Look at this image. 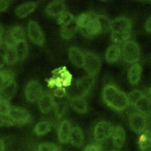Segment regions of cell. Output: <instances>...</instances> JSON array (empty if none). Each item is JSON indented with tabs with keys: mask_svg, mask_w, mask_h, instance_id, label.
I'll use <instances>...</instances> for the list:
<instances>
[{
	"mask_svg": "<svg viewBox=\"0 0 151 151\" xmlns=\"http://www.w3.org/2000/svg\"><path fill=\"white\" fill-rule=\"evenodd\" d=\"M102 96L106 104L117 111H123L129 105L127 96L114 85L109 84L105 86Z\"/></svg>",
	"mask_w": 151,
	"mask_h": 151,
	"instance_id": "6da1fadb",
	"label": "cell"
},
{
	"mask_svg": "<svg viewBox=\"0 0 151 151\" xmlns=\"http://www.w3.org/2000/svg\"><path fill=\"white\" fill-rule=\"evenodd\" d=\"M78 29L88 37H93L102 32V27L98 15L92 12L81 14L76 18Z\"/></svg>",
	"mask_w": 151,
	"mask_h": 151,
	"instance_id": "7a4b0ae2",
	"label": "cell"
},
{
	"mask_svg": "<svg viewBox=\"0 0 151 151\" xmlns=\"http://www.w3.org/2000/svg\"><path fill=\"white\" fill-rule=\"evenodd\" d=\"M122 52L124 60L129 64L136 63L140 58V48L133 40H128L124 42Z\"/></svg>",
	"mask_w": 151,
	"mask_h": 151,
	"instance_id": "3957f363",
	"label": "cell"
},
{
	"mask_svg": "<svg viewBox=\"0 0 151 151\" xmlns=\"http://www.w3.org/2000/svg\"><path fill=\"white\" fill-rule=\"evenodd\" d=\"M13 125L22 126L27 124L31 121V116L29 112L25 109L16 107L11 106L10 112L8 116Z\"/></svg>",
	"mask_w": 151,
	"mask_h": 151,
	"instance_id": "277c9868",
	"label": "cell"
},
{
	"mask_svg": "<svg viewBox=\"0 0 151 151\" xmlns=\"http://www.w3.org/2000/svg\"><path fill=\"white\" fill-rule=\"evenodd\" d=\"M94 83V77L89 75L78 80L73 88V92L76 93L74 97H82L84 98L90 93Z\"/></svg>",
	"mask_w": 151,
	"mask_h": 151,
	"instance_id": "5b68a950",
	"label": "cell"
},
{
	"mask_svg": "<svg viewBox=\"0 0 151 151\" xmlns=\"http://www.w3.org/2000/svg\"><path fill=\"white\" fill-rule=\"evenodd\" d=\"M84 54V68L88 75L94 77L101 67L100 57L93 52H86Z\"/></svg>",
	"mask_w": 151,
	"mask_h": 151,
	"instance_id": "8992f818",
	"label": "cell"
},
{
	"mask_svg": "<svg viewBox=\"0 0 151 151\" xmlns=\"http://www.w3.org/2000/svg\"><path fill=\"white\" fill-rule=\"evenodd\" d=\"M114 127L113 124L106 120H101L97 123L94 129V137L97 142L108 139L112 136Z\"/></svg>",
	"mask_w": 151,
	"mask_h": 151,
	"instance_id": "52a82bcc",
	"label": "cell"
},
{
	"mask_svg": "<svg viewBox=\"0 0 151 151\" xmlns=\"http://www.w3.org/2000/svg\"><path fill=\"white\" fill-rule=\"evenodd\" d=\"M129 123L133 131L141 133L146 130L147 127L146 117L139 112H133L129 116Z\"/></svg>",
	"mask_w": 151,
	"mask_h": 151,
	"instance_id": "ba28073f",
	"label": "cell"
},
{
	"mask_svg": "<svg viewBox=\"0 0 151 151\" xmlns=\"http://www.w3.org/2000/svg\"><path fill=\"white\" fill-rule=\"evenodd\" d=\"M24 93L28 101L31 102L38 101L43 93L42 88L38 81L31 80L27 84Z\"/></svg>",
	"mask_w": 151,
	"mask_h": 151,
	"instance_id": "9c48e42d",
	"label": "cell"
},
{
	"mask_svg": "<svg viewBox=\"0 0 151 151\" xmlns=\"http://www.w3.org/2000/svg\"><path fill=\"white\" fill-rule=\"evenodd\" d=\"M28 34L31 40L38 45H42L44 42V34L37 22L31 21L28 25Z\"/></svg>",
	"mask_w": 151,
	"mask_h": 151,
	"instance_id": "30bf717a",
	"label": "cell"
},
{
	"mask_svg": "<svg viewBox=\"0 0 151 151\" xmlns=\"http://www.w3.org/2000/svg\"><path fill=\"white\" fill-rule=\"evenodd\" d=\"M133 106L135 107L137 112L146 117L151 115V99L143 93L134 102Z\"/></svg>",
	"mask_w": 151,
	"mask_h": 151,
	"instance_id": "8fae6325",
	"label": "cell"
},
{
	"mask_svg": "<svg viewBox=\"0 0 151 151\" xmlns=\"http://www.w3.org/2000/svg\"><path fill=\"white\" fill-rule=\"evenodd\" d=\"M55 100L52 96L48 92L43 93L38 100V106L43 113H47L54 107Z\"/></svg>",
	"mask_w": 151,
	"mask_h": 151,
	"instance_id": "7c38bea8",
	"label": "cell"
},
{
	"mask_svg": "<svg viewBox=\"0 0 151 151\" xmlns=\"http://www.w3.org/2000/svg\"><path fill=\"white\" fill-rule=\"evenodd\" d=\"M65 5L63 1H53L50 2L46 8V14L51 17H58L65 12Z\"/></svg>",
	"mask_w": 151,
	"mask_h": 151,
	"instance_id": "4fadbf2b",
	"label": "cell"
},
{
	"mask_svg": "<svg viewBox=\"0 0 151 151\" xmlns=\"http://www.w3.org/2000/svg\"><path fill=\"white\" fill-rule=\"evenodd\" d=\"M132 24L130 21L125 17H117L110 22V28L112 32L130 31Z\"/></svg>",
	"mask_w": 151,
	"mask_h": 151,
	"instance_id": "5bb4252c",
	"label": "cell"
},
{
	"mask_svg": "<svg viewBox=\"0 0 151 151\" xmlns=\"http://www.w3.org/2000/svg\"><path fill=\"white\" fill-rule=\"evenodd\" d=\"M71 129V123L68 120H64L60 123L57 132L58 139L60 143H67L70 142Z\"/></svg>",
	"mask_w": 151,
	"mask_h": 151,
	"instance_id": "9a60e30c",
	"label": "cell"
},
{
	"mask_svg": "<svg viewBox=\"0 0 151 151\" xmlns=\"http://www.w3.org/2000/svg\"><path fill=\"white\" fill-rule=\"evenodd\" d=\"M112 143L114 147L119 149L122 148L125 142L126 132L121 126H117L114 128L112 134Z\"/></svg>",
	"mask_w": 151,
	"mask_h": 151,
	"instance_id": "2e32d148",
	"label": "cell"
},
{
	"mask_svg": "<svg viewBox=\"0 0 151 151\" xmlns=\"http://www.w3.org/2000/svg\"><path fill=\"white\" fill-rule=\"evenodd\" d=\"M68 56L70 60L73 65L77 67L84 65V54L77 47H72L69 49Z\"/></svg>",
	"mask_w": 151,
	"mask_h": 151,
	"instance_id": "e0dca14e",
	"label": "cell"
},
{
	"mask_svg": "<svg viewBox=\"0 0 151 151\" xmlns=\"http://www.w3.org/2000/svg\"><path fill=\"white\" fill-rule=\"evenodd\" d=\"M78 29L76 18L70 23L61 27V35L64 40L71 39L76 34Z\"/></svg>",
	"mask_w": 151,
	"mask_h": 151,
	"instance_id": "ac0fdd59",
	"label": "cell"
},
{
	"mask_svg": "<svg viewBox=\"0 0 151 151\" xmlns=\"http://www.w3.org/2000/svg\"><path fill=\"white\" fill-rule=\"evenodd\" d=\"M35 2H28L19 5L15 9V14L19 18H25L31 14L37 7Z\"/></svg>",
	"mask_w": 151,
	"mask_h": 151,
	"instance_id": "d6986e66",
	"label": "cell"
},
{
	"mask_svg": "<svg viewBox=\"0 0 151 151\" xmlns=\"http://www.w3.org/2000/svg\"><path fill=\"white\" fill-rule=\"evenodd\" d=\"M141 65L137 63L133 64L129 68L127 73V77L132 85H136L139 83L141 77Z\"/></svg>",
	"mask_w": 151,
	"mask_h": 151,
	"instance_id": "ffe728a7",
	"label": "cell"
},
{
	"mask_svg": "<svg viewBox=\"0 0 151 151\" xmlns=\"http://www.w3.org/2000/svg\"><path fill=\"white\" fill-rule=\"evenodd\" d=\"M17 86L15 80H13L6 84L0 90V99L9 101L14 96L17 92Z\"/></svg>",
	"mask_w": 151,
	"mask_h": 151,
	"instance_id": "44dd1931",
	"label": "cell"
},
{
	"mask_svg": "<svg viewBox=\"0 0 151 151\" xmlns=\"http://www.w3.org/2000/svg\"><path fill=\"white\" fill-rule=\"evenodd\" d=\"M121 54V50L119 45L112 44L110 45L105 54V60L109 63H116L119 58Z\"/></svg>",
	"mask_w": 151,
	"mask_h": 151,
	"instance_id": "7402d4cb",
	"label": "cell"
},
{
	"mask_svg": "<svg viewBox=\"0 0 151 151\" xmlns=\"http://www.w3.org/2000/svg\"><path fill=\"white\" fill-rule=\"evenodd\" d=\"M84 142V135L81 129L75 126L72 128L70 137V142L75 147H80Z\"/></svg>",
	"mask_w": 151,
	"mask_h": 151,
	"instance_id": "603a6c76",
	"label": "cell"
},
{
	"mask_svg": "<svg viewBox=\"0 0 151 151\" xmlns=\"http://www.w3.org/2000/svg\"><path fill=\"white\" fill-rule=\"evenodd\" d=\"M70 104L72 108L79 113H84L87 111V104L84 97H75L71 98Z\"/></svg>",
	"mask_w": 151,
	"mask_h": 151,
	"instance_id": "cb8c5ba5",
	"label": "cell"
},
{
	"mask_svg": "<svg viewBox=\"0 0 151 151\" xmlns=\"http://www.w3.org/2000/svg\"><path fill=\"white\" fill-rule=\"evenodd\" d=\"M138 145L142 150H146L151 147V132L146 130L140 133Z\"/></svg>",
	"mask_w": 151,
	"mask_h": 151,
	"instance_id": "d4e9b609",
	"label": "cell"
},
{
	"mask_svg": "<svg viewBox=\"0 0 151 151\" xmlns=\"http://www.w3.org/2000/svg\"><path fill=\"white\" fill-rule=\"evenodd\" d=\"M9 35L15 42V45L17 42L25 40V35L23 28L19 26H15L9 31Z\"/></svg>",
	"mask_w": 151,
	"mask_h": 151,
	"instance_id": "484cf974",
	"label": "cell"
},
{
	"mask_svg": "<svg viewBox=\"0 0 151 151\" xmlns=\"http://www.w3.org/2000/svg\"><path fill=\"white\" fill-rule=\"evenodd\" d=\"M15 48L17 53L18 61H23L28 55V46L26 40L21 41L16 44Z\"/></svg>",
	"mask_w": 151,
	"mask_h": 151,
	"instance_id": "4316f807",
	"label": "cell"
},
{
	"mask_svg": "<svg viewBox=\"0 0 151 151\" xmlns=\"http://www.w3.org/2000/svg\"><path fill=\"white\" fill-rule=\"evenodd\" d=\"M4 55L6 63L9 64H13L18 61V58L15 46L5 45Z\"/></svg>",
	"mask_w": 151,
	"mask_h": 151,
	"instance_id": "83f0119b",
	"label": "cell"
},
{
	"mask_svg": "<svg viewBox=\"0 0 151 151\" xmlns=\"http://www.w3.org/2000/svg\"><path fill=\"white\" fill-rule=\"evenodd\" d=\"M130 35V31H124L112 32L111 37L113 42L116 43H122L127 41Z\"/></svg>",
	"mask_w": 151,
	"mask_h": 151,
	"instance_id": "f1b7e54d",
	"label": "cell"
},
{
	"mask_svg": "<svg viewBox=\"0 0 151 151\" xmlns=\"http://www.w3.org/2000/svg\"><path fill=\"white\" fill-rule=\"evenodd\" d=\"M14 73L9 70H0V90L11 81L14 80Z\"/></svg>",
	"mask_w": 151,
	"mask_h": 151,
	"instance_id": "f546056e",
	"label": "cell"
},
{
	"mask_svg": "<svg viewBox=\"0 0 151 151\" xmlns=\"http://www.w3.org/2000/svg\"><path fill=\"white\" fill-rule=\"evenodd\" d=\"M51 130V125L47 121L38 122L34 127L35 133L39 136L47 134Z\"/></svg>",
	"mask_w": 151,
	"mask_h": 151,
	"instance_id": "4dcf8cb0",
	"label": "cell"
},
{
	"mask_svg": "<svg viewBox=\"0 0 151 151\" xmlns=\"http://www.w3.org/2000/svg\"><path fill=\"white\" fill-rule=\"evenodd\" d=\"M54 108L56 117L58 119H60L64 115L65 111V110L67 109V103L64 101L57 103L55 101Z\"/></svg>",
	"mask_w": 151,
	"mask_h": 151,
	"instance_id": "1f68e13d",
	"label": "cell"
},
{
	"mask_svg": "<svg viewBox=\"0 0 151 151\" xmlns=\"http://www.w3.org/2000/svg\"><path fill=\"white\" fill-rule=\"evenodd\" d=\"M75 17L68 12L65 11L57 18V22L61 26L66 25L72 21Z\"/></svg>",
	"mask_w": 151,
	"mask_h": 151,
	"instance_id": "d6a6232c",
	"label": "cell"
},
{
	"mask_svg": "<svg viewBox=\"0 0 151 151\" xmlns=\"http://www.w3.org/2000/svg\"><path fill=\"white\" fill-rule=\"evenodd\" d=\"M11 106L9 104V102L7 100L0 99V115L2 116H8Z\"/></svg>",
	"mask_w": 151,
	"mask_h": 151,
	"instance_id": "836d02e7",
	"label": "cell"
},
{
	"mask_svg": "<svg viewBox=\"0 0 151 151\" xmlns=\"http://www.w3.org/2000/svg\"><path fill=\"white\" fill-rule=\"evenodd\" d=\"M37 151H60V149L54 143H42L38 146Z\"/></svg>",
	"mask_w": 151,
	"mask_h": 151,
	"instance_id": "e575fe53",
	"label": "cell"
},
{
	"mask_svg": "<svg viewBox=\"0 0 151 151\" xmlns=\"http://www.w3.org/2000/svg\"><path fill=\"white\" fill-rule=\"evenodd\" d=\"M143 93L139 90H134L127 94V99L129 104L133 106L134 102L141 96Z\"/></svg>",
	"mask_w": 151,
	"mask_h": 151,
	"instance_id": "d590c367",
	"label": "cell"
},
{
	"mask_svg": "<svg viewBox=\"0 0 151 151\" xmlns=\"http://www.w3.org/2000/svg\"><path fill=\"white\" fill-rule=\"evenodd\" d=\"M11 126H13V124L8 116L5 117L0 115V127Z\"/></svg>",
	"mask_w": 151,
	"mask_h": 151,
	"instance_id": "8d00e7d4",
	"label": "cell"
},
{
	"mask_svg": "<svg viewBox=\"0 0 151 151\" xmlns=\"http://www.w3.org/2000/svg\"><path fill=\"white\" fill-rule=\"evenodd\" d=\"M66 94V90L63 87H57L54 90V95L58 98H61Z\"/></svg>",
	"mask_w": 151,
	"mask_h": 151,
	"instance_id": "74e56055",
	"label": "cell"
},
{
	"mask_svg": "<svg viewBox=\"0 0 151 151\" xmlns=\"http://www.w3.org/2000/svg\"><path fill=\"white\" fill-rule=\"evenodd\" d=\"M5 48V45L4 44H3V45L0 47V68L2 67L5 64V63H6L4 55Z\"/></svg>",
	"mask_w": 151,
	"mask_h": 151,
	"instance_id": "f35d334b",
	"label": "cell"
},
{
	"mask_svg": "<svg viewBox=\"0 0 151 151\" xmlns=\"http://www.w3.org/2000/svg\"><path fill=\"white\" fill-rule=\"evenodd\" d=\"M83 151H102V149L101 146L97 144H91L86 146Z\"/></svg>",
	"mask_w": 151,
	"mask_h": 151,
	"instance_id": "ab89813d",
	"label": "cell"
},
{
	"mask_svg": "<svg viewBox=\"0 0 151 151\" xmlns=\"http://www.w3.org/2000/svg\"><path fill=\"white\" fill-rule=\"evenodd\" d=\"M9 3H10L9 1L0 0V12L6 11L9 5Z\"/></svg>",
	"mask_w": 151,
	"mask_h": 151,
	"instance_id": "60d3db41",
	"label": "cell"
},
{
	"mask_svg": "<svg viewBox=\"0 0 151 151\" xmlns=\"http://www.w3.org/2000/svg\"><path fill=\"white\" fill-rule=\"evenodd\" d=\"M145 28L147 32L151 33V16L146 21Z\"/></svg>",
	"mask_w": 151,
	"mask_h": 151,
	"instance_id": "b9f144b4",
	"label": "cell"
},
{
	"mask_svg": "<svg viewBox=\"0 0 151 151\" xmlns=\"http://www.w3.org/2000/svg\"><path fill=\"white\" fill-rule=\"evenodd\" d=\"M5 146L4 142L0 139V151H5Z\"/></svg>",
	"mask_w": 151,
	"mask_h": 151,
	"instance_id": "7bdbcfd3",
	"label": "cell"
},
{
	"mask_svg": "<svg viewBox=\"0 0 151 151\" xmlns=\"http://www.w3.org/2000/svg\"><path fill=\"white\" fill-rule=\"evenodd\" d=\"M4 33H5V31H4V28H3V27L0 24V35L3 37Z\"/></svg>",
	"mask_w": 151,
	"mask_h": 151,
	"instance_id": "ee69618b",
	"label": "cell"
},
{
	"mask_svg": "<svg viewBox=\"0 0 151 151\" xmlns=\"http://www.w3.org/2000/svg\"><path fill=\"white\" fill-rule=\"evenodd\" d=\"M4 44V41H3V37L0 35V47L2 46Z\"/></svg>",
	"mask_w": 151,
	"mask_h": 151,
	"instance_id": "f6af8a7d",
	"label": "cell"
},
{
	"mask_svg": "<svg viewBox=\"0 0 151 151\" xmlns=\"http://www.w3.org/2000/svg\"><path fill=\"white\" fill-rule=\"evenodd\" d=\"M149 94L150 96H151V87H150V89H149Z\"/></svg>",
	"mask_w": 151,
	"mask_h": 151,
	"instance_id": "bcb514c9",
	"label": "cell"
},
{
	"mask_svg": "<svg viewBox=\"0 0 151 151\" xmlns=\"http://www.w3.org/2000/svg\"><path fill=\"white\" fill-rule=\"evenodd\" d=\"M110 151H116V150H110Z\"/></svg>",
	"mask_w": 151,
	"mask_h": 151,
	"instance_id": "7dc6e473",
	"label": "cell"
},
{
	"mask_svg": "<svg viewBox=\"0 0 151 151\" xmlns=\"http://www.w3.org/2000/svg\"><path fill=\"white\" fill-rule=\"evenodd\" d=\"M150 59H151V58H150Z\"/></svg>",
	"mask_w": 151,
	"mask_h": 151,
	"instance_id": "c3c4849f",
	"label": "cell"
}]
</instances>
